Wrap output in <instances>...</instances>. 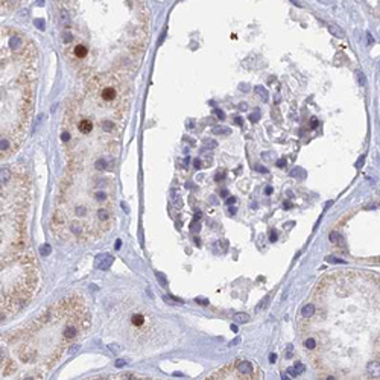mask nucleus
<instances>
[{
	"mask_svg": "<svg viewBox=\"0 0 380 380\" xmlns=\"http://www.w3.org/2000/svg\"><path fill=\"white\" fill-rule=\"evenodd\" d=\"M24 0H2V12H11L17 9Z\"/></svg>",
	"mask_w": 380,
	"mask_h": 380,
	"instance_id": "obj_13",
	"label": "nucleus"
},
{
	"mask_svg": "<svg viewBox=\"0 0 380 380\" xmlns=\"http://www.w3.org/2000/svg\"><path fill=\"white\" fill-rule=\"evenodd\" d=\"M249 318H248V315L247 313H237L236 315V321L237 322H247Z\"/></svg>",
	"mask_w": 380,
	"mask_h": 380,
	"instance_id": "obj_19",
	"label": "nucleus"
},
{
	"mask_svg": "<svg viewBox=\"0 0 380 380\" xmlns=\"http://www.w3.org/2000/svg\"><path fill=\"white\" fill-rule=\"evenodd\" d=\"M91 312L79 292H70L14 333L2 336V379H44L61 356L84 338Z\"/></svg>",
	"mask_w": 380,
	"mask_h": 380,
	"instance_id": "obj_4",
	"label": "nucleus"
},
{
	"mask_svg": "<svg viewBox=\"0 0 380 380\" xmlns=\"http://www.w3.org/2000/svg\"><path fill=\"white\" fill-rule=\"evenodd\" d=\"M196 303H202V306H205V304H207L205 299H198V298H196Z\"/></svg>",
	"mask_w": 380,
	"mask_h": 380,
	"instance_id": "obj_27",
	"label": "nucleus"
},
{
	"mask_svg": "<svg viewBox=\"0 0 380 380\" xmlns=\"http://www.w3.org/2000/svg\"><path fill=\"white\" fill-rule=\"evenodd\" d=\"M129 104V82L122 73L90 78L72 94L61 125L67 167L113 172Z\"/></svg>",
	"mask_w": 380,
	"mask_h": 380,
	"instance_id": "obj_3",
	"label": "nucleus"
},
{
	"mask_svg": "<svg viewBox=\"0 0 380 380\" xmlns=\"http://www.w3.org/2000/svg\"><path fill=\"white\" fill-rule=\"evenodd\" d=\"M356 76H357V81H359V85H360V87H363V85L366 84V78H365V75H363L362 72H356Z\"/></svg>",
	"mask_w": 380,
	"mask_h": 380,
	"instance_id": "obj_18",
	"label": "nucleus"
},
{
	"mask_svg": "<svg viewBox=\"0 0 380 380\" xmlns=\"http://www.w3.org/2000/svg\"><path fill=\"white\" fill-rule=\"evenodd\" d=\"M2 261L29 251L28 211L30 205V180L20 166L2 167ZM0 261V263H2Z\"/></svg>",
	"mask_w": 380,
	"mask_h": 380,
	"instance_id": "obj_7",
	"label": "nucleus"
},
{
	"mask_svg": "<svg viewBox=\"0 0 380 380\" xmlns=\"http://www.w3.org/2000/svg\"><path fill=\"white\" fill-rule=\"evenodd\" d=\"M50 251H52L50 245H47V243H46L44 247L41 248V251H40V253H41V255H49V254H50Z\"/></svg>",
	"mask_w": 380,
	"mask_h": 380,
	"instance_id": "obj_20",
	"label": "nucleus"
},
{
	"mask_svg": "<svg viewBox=\"0 0 380 380\" xmlns=\"http://www.w3.org/2000/svg\"><path fill=\"white\" fill-rule=\"evenodd\" d=\"M284 163H286L284 160H280V161H278L277 164H278V166H280V167H281V166H284Z\"/></svg>",
	"mask_w": 380,
	"mask_h": 380,
	"instance_id": "obj_31",
	"label": "nucleus"
},
{
	"mask_svg": "<svg viewBox=\"0 0 380 380\" xmlns=\"http://www.w3.org/2000/svg\"><path fill=\"white\" fill-rule=\"evenodd\" d=\"M38 49L24 32L2 28L0 38V158H9L28 134L38 82Z\"/></svg>",
	"mask_w": 380,
	"mask_h": 380,
	"instance_id": "obj_6",
	"label": "nucleus"
},
{
	"mask_svg": "<svg viewBox=\"0 0 380 380\" xmlns=\"http://www.w3.org/2000/svg\"><path fill=\"white\" fill-rule=\"evenodd\" d=\"M113 321L117 322L116 329L119 330L131 345H149L157 341L158 324L155 315L142 303L125 304L114 312Z\"/></svg>",
	"mask_w": 380,
	"mask_h": 380,
	"instance_id": "obj_9",
	"label": "nucleus"
},
{
	"mask_svg": "<svg viewBox=\"0 0 380 380\" xmlns=\"http://www.w3.org/2000/svg\"><path fill=\"white\" fill-rule=\"evenodd\" d=\"M213 132L215 134H219V132H225V134H230V128H225V126H219V128H215V129H213Z\"/></svg>",
	"mask_w": 380,
	"mask_h": 380,
	"instance_id": "obj_21",
	"label": "nucleus"
},
{
	"mask_svg": "<svg viewBox=\"0 0 380 380\" xmlns=\"http://www.w3.org/2000/svg\"><path fill=\"white\" fill-rule=\"evenodd\" d=\"M366 37H368V38H366V40H368V44H373V43H374V40H373V37H371L370 34H368Z\"/></svg>",
	"mask_w": 380,
	"mask_h": 380,
	"instance_id": "obj_25",
	"label": "nucleus"
},
{
	"mask_svg": "<svg viewBox=\"0 0 380 380\" xmlns=\"http://www.w3.org/2000/svg\"><path fill=\"white\" fill-rule=\"evenodd\" d=\"M113 172L67 167L53 204L50 228L64 242L85 245L104 237L116 219Z\"/></svg>",
	"mask_w": 380,
	"mask_h": 380,
	"instance_id": "obj_5",
	"label": "nucleus"
},
{
	"mask_svg": "<svg viewBox=\"0 0 380 380\" xmlns=\"http://www.w3.org/2000/svg\"><path fill=\"white\" fill-rule=\"evenodd\" d=\"M366 376H370V379H379L380 377V362L379 360H370L368 362Z\"/></svg>",
	"mask_w": 380,
	"mask_h": 380,
	"instance_id": "obj_11",
	"label": "nucleus"
},
{
	"mask_svg": "<svg viewBox=\"0 0 380 380\" xmlns=\"http://www.w3.org/2000/svg\"><path fill=\"white\" fill-rule=\"evenodd\" d=\"M234 202H236V199H234V198H230V199L227 201V204H234Z\"/></svg>",
	"mask_w": 380,
	"mask_h": 380,
	"instance_id": "obj_28",
	"label": "nucleus"
},
{
	"mask_svg": "<svg viewBox=\"0 0 380 380\" xmlns=\"http://www.w3.org/2000/svg\"><path fill=\"white\" fill-rule=\"evenodd\" d=\"M315 312V306H313V303H309L306 304L303 309H301V318H309V316H312Z\"/></svg>",
	"mask_w": 380,
	"mask_h": 380,
	"instance_id": "obj_15",
	"label": "nucleus"
},
{
	"mask_svg": "<svg viewBox=\"0 0 380 380\" xmlns=\"http://www.w3.org/2000/svg\"><path fill=\"white\" fill-rule=\"evenodd\" d=\"M216 114L219 116V119H224V113H221V111H216Z\"/></svg>",
	"mask_w": 380,
	"mask_h": 380,
	"instance_id": "obj_29",
	"label": "nucleus"
},
{
	"mask_svg": "<svg viewBox=\"0 0 380 380\" xmlns=\"http://www.w3.org/2000/svg\"><path fill=\"white\" fill-rule=\"evenodd\" d=\"M240 90H242V91H245V90H247V91H248L249 87H248V85H240Z\"/></svg>",
	"mask_w": 380,
	"mask_h": 380,
	"instance_id": "obj_26",
	"label": "nucleus"
},
{
	"mask_svg": "<svg viewBox=\"0 0 380 380\" xmlns=\"http://www.w3.org/2000/svg\"><path fill=\"white\" fill-rule=\"evenodd\" d=\"M312 126H316V119H312Z\"/></svg>",
	"mask_w": 380,
	"mask_h": 380,
	"instance_id": "obj_33",
	"label": "nucleus"
},
{
	"mask_svg": "<svg viewBox=\"0 0 380 380\" xmlns=\"http://www.w3.org/2000/svg\"><path fill=\"white\" fill-rule=\"evenodd\" d=\"M329 30H330V34L336 37V38H345V32L344 29H341L338 24H330L329 26Z\"/></svg>",
	"mask_w": 380,
	"mask_h": 380,
	"instance_id": "obj_14",
	"label": "nucleus"
},
{
	"mask_svg": "<svg viewBox=\"0 0 380 380\" xmlns=\"http://www.w3.org/2000/svg\"><path fill=\"white\" fill-rule=\"evenodd\" d=\"M363 163H365V157H360L359 160H357V163H356V167H357V169H360L362 166H363Z\"/></svg>",
	"mask_w": 380,
	"mask_h": 380,
	"instance_id": "obj_22",
	"label": "nucleus"
},
{
	"mask_svg": "<svg viewBox=\"0 0 380 380\" xmlns=\"http://www.w3.org/2000/svg\"><path fill=\"white\" fill-rule=\"evenodd\" d=\"M255 91H257V94H260V98L263 99V100L268 99V91H266L263 87H260V85H259V87H255Z\"/></svg>",
	"mask_w": 380,
	"mask_h": 380,
	"instance_id": "obj_17",
	"label": "nucleus"
},
{
	"mask_svg": "<svg viewBox=\"0 0 380 380\" xmlns=\"http://www.w3.org/2000/svg\"><path fill=\"white\" fill-rule=\"evenodd\" d=\"M210 380H227V379H234V380H251V379H261V373L259 368H255L251 362L248 360H236L228 363L227 366L221 368L215 374H211Z\"/></svg>",
	"mask_w": 380,
	"mask_h": 380,
	"instance_id": "obj_10",
	"label": "nucleus"
},
{
	"mask_svg": "<svg viewBox=\"0 0 380 380\" xmlns=\"http://www.w3.org/2000/svg\"><path fill=\"white\" fill-rule=\"evenodd\" d=\"M269 239H271V240H272V242H274V240H277V234H275V233H274V231H272V233H271V234H269Z\"/></svg>",
	"mask_w": 380,
	"mask_h": 380,
	"instance_id": "obj_24",
	"label": "nucleus"
},
{
	"mask_svg": "<svg viewBox=\"0 0 380 380\" xmlns=\"http://www.w3.org/2000/svg\"><path fill=\"white\" fill-rule=\"evenodd\" d=\"M2 268V322L24 309L34 297L40 280L35 255L29 249L8 261L0 263Z\"/></svg>",
	"mask_w": 380,
	"mask_h": 380,
	"instance_id": "obj_8",
	"label": "nucleus"
},
{
	"mask_svg": "<svg viewBox=\"0 0 380 380\" xmlns=\"http://www.w3.org/2000/svg\"><path fill=\"white\" fill-rule=\"evenodd\" d=\"M116 363H117V365H116V366H122V365H123V363H125V362H123V360H117Z\"/></svg>",
	"mask_w": 380,
	"mask_h": 380,
	"instance_id": "obj_30",
	"label": "nucleus"
},
{
	"mask_svg": "<svg viewBox=\"0 0 380 380\" xmlns=\"http://www.w3.org/2000/svg\"><path fill=\"white\" fill-rule=\"evenodd\" d=\"M303 371H304V365H298L297 368H289V370H287V373L291 374V376H295V377L299 376Z\"/></svg>",
	"mask_w": 380,
	"mask_h": 380,
	"instance_id": "obj_16",
	"label": "nucleus"
},
{
	"mask_svg": "<svg viewBox=\"0 0 380 380\" xmlns=\"http://www.w3.org/2000/svg\"><path fill=\"white\" fill-rule=\"evenodd\" d=\"M111 265H113V257L110 254H102L96 259V268L99 269H108Z\"/></svg>",
	"mask_w": 380,
	"mask_h": 380,
	"instance_id": "obj_12",
	"label": "nucleus"
},
{
	"mask_svg": "<svg viewBox=\"0 0 380 380\" xmlns=\"http://www.w3.org/2000/svg\"><path fill=\"white\" fill-rule=\"evenodd\" d=\"M62 55L81 78L129 76L149 37L146 0H53Z\"/></svg>",
	"mask_w": 380,
	"mask_h": 380,
	"instance_id": "obj_1",
	"label": "nucleus"
},
{
	"mask_svg": "<svg viewBox=\"0 0 380 380\" xmlns=\"http://www.w3.org/2000/svg\"><path fill=\"white\" fill-rule=\"evenodd\" d=\"M269 360H271V362H275V356H274V354H272V356L269 357Z\"/></svg>",
	"mask_w": 380,
	"mask_h": 380,
	"instance_id": "obj_32",
	"label": "nucleus"
},
{
	"mask_svg": "<svg viewBox=\"0 0 380 380\" xmlns=\"http://www.w3.org/2000/svg\"><path fill=\"white\" fill-rule=\"evenodd\" d=\"M360 272L338 271L321 278L313 292L315 312L301 318L303 347L322 379H363L360 365L380 357V330L368 329V292L380 277L365 274L357 291Z\"/></svg>",
	"mask_w": 380,
	"mask_h": 380,
	"instance_id": "obj_2",
	"label": "nucleus"
},
{
	"mask_svg": "<svg viewBox=\"0 0 380 380\" xmlns=\"http://www.w3.org/2000/svg\"><path fill=\"white\" fill-rule=\"evenodd\" d=\"M259 116H260L259 113H255V114H251V116H249V119L254 122V120H257V119H259Z\"/></svg>",
	"mask_w": 380,
	"mask_h": 380,
	"instance_id": "obj_23",
	"label": "nucleus"
}]
</instances>
